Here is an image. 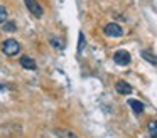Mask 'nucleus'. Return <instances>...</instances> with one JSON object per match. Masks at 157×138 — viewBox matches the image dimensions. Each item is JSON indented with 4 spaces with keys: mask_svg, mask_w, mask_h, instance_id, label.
Here are the masks:
<instances>
[{
    "mask_svg": "<svg viewBox=\"0 0 157 138\" xmlns=\"http://www.w3.org/2000/svg\"><path fill=\"white\" fill-rule=\"evenodd\" d=\"M54 135L58 138H79L78 135H76L73 130H69V128H56Z\"/></svg>",
    "mask_w": 157,
    "mask_h": 138,
    "instance_id": "39448f33",
    "label": "nucleus"
},
{
    "mask_svg": "<svg viewBox=\"0 0 157 138\" xmlns=\"http://www.w3.org/2000/svg\"><path fill=\"white\" fill-rule=\"evenodd\" d=\"M103 32H105V35H108V37H122L123 35V29L115 22L106 24L105 29H103Z\"/></svg>",
    "mask_w": 157,
    "mask_h": 138,
    "instance_id": "7ed1b4c3",
    "label": "nucleus"
},
{
    "mask_svg": "<svg viewBox=\"0 0 157 138\" xmlns=\"http://www.w3.org/2000/svg\"><path fill=\"white\" fill-rule=\"evenodd\" d=\"M24 3H25V7L29 9V12H31L34 17L41 19V17L44 15V10H42V7L39 5L37 0H24Z\"/></svg>",
    "mask_w": 157,
    "mask_h": 138,
    "instance_id": "20e7f679",
    "label": "nucleus"
},
{
    "mask_svg": "<svg viewBox=\"0 0 157 138\" xmlns=\"http://www.w3.org/2000/svg\"><path fill=\"white\" fill-rule=\"evenodd\" d=\"M142 57L147 61V62L154 64V66L157 64V56H154V54H152V52H149V50H142Z\"/></svg>",
    "mask_w": 157,
    "mask_h": 138,
    "instance_id": "1a4fd4ad",
    "label": "nucleus"
},
{
    "mask_svg": "<svg viewBox=\"0 0 157 138\" xmlns=\"http://www.w3.org/2000/svg\"><path fill=\"white\" fill-rule=\"evenodd\" d=\"M21 66L24 67V69H31V71H36V69H37V64H36V61L32 59V57H29V56H22V57H21Z\"/></svg>",
    "mask_w": 157,
    "mask_h": 138,
    "instance_id": "423d86ee",
    "label": "nucleus"
},
{
    "mask_svg": "<svg viewBox=\"0 0 157 138\" xmlns=\"http://www.w3.org/2000/svg\"><path fill=\"white\" fill-rule=\"evenodd\" d=\"M115 89L118 91L120 94H130L132 93V86H130L127 81H118V83L115 84Z\"/></svg>",
    "mask_w": 157,
    "mask_h": 138,
    "instance_id": "0eeeda50",
    "label": "nucleus"
},
{
    "mask_svg": "<svg viewBox=\"0 0 157 138\" xmlns=\"http://www.w3.org/2000/svg\"><path fill=\"white\" fill-rule=\"evenodd\" d=\"M0 91H4V86H2V84H0Z\"/></svg>",
    "mask_w": 157,
    "mask_h": 138,
    "instance_id": "2eb2a0df",
    "label": "nucleus"
},
{
    "mask_svg": "<svg viewBox=\"0 0 157 138\" xmlns=\"http://www.w3.org/2000/svg\"><path fill=\"white\" fill-rule=\"evenodd\" d=\"M147 130H149V133H150L152 138H157V121H149Z\"/></svg>",
    "mask_w": 157,
    "mask_h": 138,
    "instance_id": "9d476101",
    "label": "nucleus"
},
{
    "mask_svg": "<svg viewBox=\"0 0 157 138\" xmlns=\"http://www.w3.org/2000/svg\"><path fill=\"white\" fill-rule=\"evenodd\" d=\"M49 42H51L56 49H63V44H61V40H58V37H49Z\"/></svg>",
    "mask_w": 157,
    "mask_h": 138,
    "instance_id": "4468645a",
    "label": "nucleus"
},
{
    "mask_svg": "<svg viewBox=\"0 0 157 138\" xmlns=\"http://www.w3.org/2000/svg\"><path fill=\"white\" fill-rule=\"evenodd\" d=\"M83 47H85V34L79 32V35H78V54L83 52Z\"/></svg>",
    "mask_w": 157,
    "mask_h": 138,
    "instance_id": "ddd939ff",
    "label": "nucleus"
},
{
    "mask_svg": "<svg viewBox=\"0 0 157 138\" xmlns=\"http://www.w3.org/2000/svg\"><path fill=\"white\" fill-rule=\"evenodd\" d=\"M2 50H4L5 56L12 57V56H17L21 52V44L17 42L15 39H7L2 42Z\"/></svg>",
    "mask_w": 157,
    "mask_h": 138,
    "instance_id": "f257e3e1",
    "label": "nucleus"
},
{
    "mask_svg": "<svg viewBox=\"0 0 157 138\" xmlns=\"http://www.w3.org/2000/svg\"><path fill=\"white\" fill-rule=\"evenodd\" d=\"M9 20V13H7V9L4 5H0V24L4 25L5 22Z\"/></svg>",
    "mask_w": 157,
    "mask_h": 138,
    "instance_id": "9b49d317",
    "label": "nucleus"
},
{
    "mask_svg": "<svg viewBox=\"0 0 157 138\" xmlns=\"http://www.w3.org/2000/svg\"><path fill=\"white\" fill-rule=\"evenodd\" d=\"M128 104H130V108L133 110L135 114H142L144 110H145V106H144L140 101H137V99H128Z\"/></svg>",
    "mask_w": 157,
    "mask_h": 138,
    "instance_id": "6e6552de",
    "label": "nucleus"
},
{
    "mask_svg": "<svg viewBox=\"0 0 157 138\" xmlns=\"http://www.w3.org/2000/svg\"><path fill=\"white\" fill-rule=\"evenodd\" d=\"M113 61H115V64H118V66H128L130 61H132V56H130L125 49H120L113 54Z\"/></svg>",
    "mask_w": 157,
    "mask_h": 138,
    "instance_id": "f03ea898",
    "label": "nucleus"
},
{
    "mask_svg": "<svg viewBox=\"0 0 157 138\" xmlns=\"http://www.w3.org/2000/svg\"><path fill=\"white\" fill-rule=\"evenodd\" d=\"M2 27H4V32H15V29H17V25L14 22H10V20H7Z\"/></svg>",
    "mask_w": 157,
    "mask_h": 138,
    "instance_id": "f8f14e48",
    "label": "nucleus"
}]
</instances>
